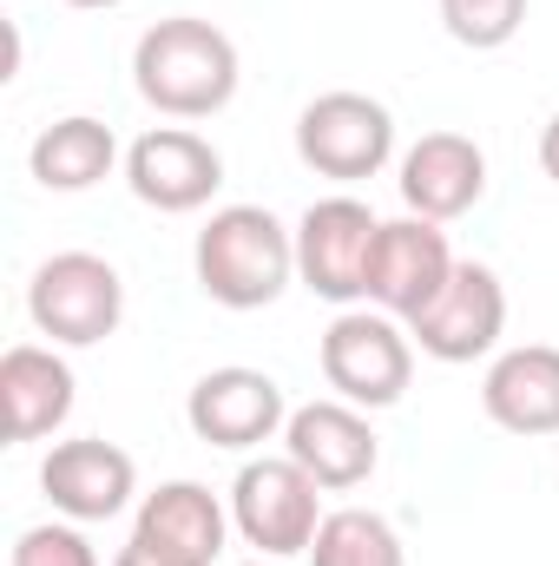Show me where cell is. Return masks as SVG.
Segmentation results:
<instances>
[{
	"instance_id": "obj_12",
	"label": "cell",
	"mask_w": 559,
	"mask_h": 566,
	"mask_svg": "<svg viewBox=\"0 0 559 566\" xmlns=\"http://www.w3.org/2000/svg\"><path fill=\"white\" fill-rule=\"evenodd\" d=\"M184 422L211 448H257V441H271L289 422V409H283V389L264 369H211L191 389Z\"/></svg>"
},
{
	"instance_id": "obj_24",
	"label": "cell",
	"mask_w": 559,
	"mask_h": 566,
	"mask_svg": "<svg viewBox=\"0 0 559 566\" xmlns=\"http://www.w3.org/2000/svg\"><path fill=\"white\" fill-rule=\"evenodd\" d=\"M73 7H119V0H73Z\"/></svg>"
},
{
	"instance_id": "obj_1",
	"label": "cell",
	"mask_w": 559,
	"mask_h": 566,
	"mask_svg": "<svg viewBox=\"0 0 559 566\" xmlns=\"http://www.w3.org/2000/svg\"><path fill=\"white\" fill-rule=\"evenodd\" d=\"M133 80H139L145 106L171 113V119H204L218 106H231L238 93V46L211 27V20H158L145 27L139 53H133Z\"/></svg>"
},
{
	"instance_id": "obj_18",
	"label": "cell",
	"mask_w": 559,
	"mask_h": 566,
	"mask_svg": "<svg viewBox=\"0 0 559 566\" xmlns=\"http://www.w3.org/2000/svg\"><path fill=\"white\" fill-rule=\"evenodd\" d=\"M113 158H119L113 126L73 113V119L46 126V133L33 139V178H40L46 191H86V185H99V178L113 171Z\"/></svg>"
},
{
	"instance_id": "obj_3",
	"label": "cell",
	"mask_w": 559,
	"mask_h": 566,
	"mask_svg": "<svg viewBox=\"0 0 559 566\" xmlns=\"http://www.w3.org/2000/svg\"><path fill=\"white\" fill-rule=\"evenodd\" d=\"M27 316H33L40 336L73 343V349L106 343L119 329V316H126V283L93 251H60L27 283Z\"/></svg>"
},
{
	"instance_id": "obj_2",
	"label": "cell",
	"mask_w": 559,
	"mask_h": 566,
	"mask_svg": "<svg viewBox=\"0 0 559 566\" xmlns=\"http://www.w3.org/2000/svg\"><path fill=\"white\" fill-rule=\"evenodd\" d=\"M296 277V231H283L264 205H224L198 231V283L224 310H264Z\"/></svg>"
},
{
	"instance_id": "obj_7",
	"label": "cell",
	"mask_w": 559,
	"mask_h": 566,
	"mask_svg": "<svg viewBox=\"0 0 559 566\" xmlns=\"http://www.w3.org/2000/svg\"><path fill=\"white\" fill-rule=\"evenodd\" d=\"M382 218L362 198H323L296 224V277L329 303L369 296V258H376Z\"/></svg>"
},
{
	"instance_id": "obj_22",
	"label": "cell",
	"mask_w": 559,
	"mask_h": 566,
	"mask_svg": "<svg viewBox=\"0 0 559 566\" xmlns=\"http://www.w3.org/2000/svg\"><path fill=\"white\" fill-rule=\"evenodd\" d=\"M540 165H547V178L559 185V113L547 119V133H540Z\"/></svg>"
},
{
	"instance_id": "obj_21",
	"label": "cell",
	"mask_w": 559,
	"mask_h": 566,
	"mask_svg": "<svg viewBox=\"0 0 559 566\" xmlns=\"http://www.w3.org/2000/svg\"><path fill=\"white\" fill-rule=\"evenodd\" d=\"M13 566H99V554L80 527H27L13 541Z\"/></svg>"
},
{
	"instance_id": "obj_14",
	"label": "cell",
	"mask_w": 559,
	"mask_h": 566,
	"mask_svg": "<svg viewBox=\"0 0 559 566\" xmlns=\"http://www.w3.org/2000/svg\"><path fill=\"white\" fill-rule=\"evenodd\" d=\"M481 191H487V158H481L474 139H461V133H421L402 151V198H409L415 218L447 224V218L474 211Z\"/></svg>"
},
{
	"instance_id": "obj_5",
	"label": "cell",
	"mask_w": 559,
	"mask_h": 566,
	"mask_svg": "<svg viewBox=\"0 0 559 566\" xmlns=\"http://www.w3.org/2000/svg\"><path fill=\"white\" fill-rule=\"evenodd\" d=\"M389 151H395V119L369 93H323L296 119V158L323 178H342V185L376 178Z\"/></svg>"
},
{
	"instance_id": "obj_13",
	"label": "cell",
	"mask_w": 559,
	"mask_h": 566,
	"mask_svg": "<svg viewBox=\"0 0 559 566\" xmlns=\"http://www.w3.org/2000/svg\"><path fill=\"white\" fill-rule=\"evenodd\" d=\"M40 488L66 521H113L133 501V454L86 434V441H60L40 461Z\"/></svg>"
},
{
	"instance_id": "obj_15",
	"label": "cell",
	"mask_w": 559,
	"mask_h": 566,
	"mask_svg": "<svg viewBox=\"0 0 559 566\" xmlns=\"http://www.w3.org/2000/svg\"><path fill=\"white\" fill-rule=\"evenodd\" d=\"M133 541H145L171 566H211L224 554V507L198 481H165L158 494H145Z\"/></svg>"
},
{
	"instance_id": "obj_20",
	"label": "cell",
	"mask_w": 559,
	"mask_h": 566,
	"mask_svg": "<svg viewBox=\"0 0 559 566\" xmlns=\"http://www.w3.org/2000/svg\"><path fill=\"white\" fill-rule=\"evenodd\" d=\"M441 20L461 46H507L527 20V0H441Z\"/></svg>"
},
{
	"instance_id": "obj_17",
	"label": "cell",
	"mask_w": 559,
	"mask_h": 566,
	"mask_svg": "<svg viewBox=\"0 0 559 566\" xmlns=\"http://www.w3.org/2000/svg\"><path fill=\"white\" fill-rule=\"evenodd\" d=\"M0 402H7V441H40L73 416V369L40 343H13L0 356Z\"/></svg>"
},
{
	"instance_id": "obj_9",
	"label": "cell",
	"mask_w": 559,
	"mask_h": 566,
	"mask_svg": "<svg viewBox=\"0 0 559 566\" xmlns=\"http://www.w3.org/2000/svg\"><path fill=\"white\" fill-rule=\"evenodd\" d=\"M500 323H507V290L487 264H454L447 290L421 310L415 323V343L434 356V363H474L500 343Z\"/></svg>"
},
{
	"instance_id": "obj_8",
	"label": "cell",
	"mask_w": 559,
	"mask_h": 566,
	"mask_svg": "<svg viewBox=\"0 0 559 566\" xmlns=\"http://www.w3.org/2000/svg\"><path fill=\"white\" fill-rule=\"evenodd\" d=\"M454 277V251L447 231L434 218H395L376 231V258H369V303H382L389 316L415 323L421 310L447 290Z\"/></svg>"
},
{
	"instance_id": "obj_25",
	"label": "cell",
	"mask_w": 559,
	"mask_h": 566,
	"mask_svg": "<svg viewBox=\"0 0 559 566\" xmlns=\"http://www.w3.org/2000/svg\"><path fill=\"white\" fill-rule=\"evenodd\" d=\"M251 566H277V560H251Z\"/></svg>"
},
{
	"instance_id": "obj_16",
	"label": "cell",
	"mask_w": 559,
	"mask_h": 566,
	"mask_svg": "<svg viewBox=\"0 0 559 566\" xmlns=\"http://www.w3.org/2000/svg\"><path fill=\"white\" fill-rule=\"evenodd\" d=\"M481 402L507 434H559V349L553 343L507 349L487 369Z\"/></svg>"
},
{
	"instance_id": "obj_4",
	"label": "cell",
	"mask_w": 559,
	"mask_h": 566,
	"mask_svg": "<svg viewBox=\"0 0 559 566\" xmlns=\"http://www.w3.org/2000/svg\"><path fill=\"white\" fill-rule=\"evenodd\" d=\"M323 376L342 402L356 409H389L409 396V376H415V349L409 336L395 329L389 310H342L329 329H323Z\"/></svg>"
},
{
	"instance_id": "obj_19",
	"label": "cell",
	"mask_w": 559,
	"mask_h": 566,
	"mask_svg": "<svg viewBox=\"0 0 559 566\" xmlns=\"http://www.w3.org/2000/svg\"><path fill=\"white\" fill-rule=\"evenodd\" d=\"M309 566H402V541L382 514L336 507V514H323V527L309 541Z\"/></svg>"
},
{
	"instance_id": "obj_6",
	"label": "cell",
	"mask_w": 559,
	"mask_h": 566,
	"mask_svg": "<svg viewBox=\"0 0 559 566\" xmlns=\"http://www.w3.org/2000/svg\"><path fill=\"white\" fill-rule=\"evenodd\" d=\"M231 521L238 534L264 554V560H289V554H309L316 527H323V507H316V481L283 454V461H251L231 488Z\"/></svg>"
},
{
	"instance_id": "obj_10",
	"label": "cell",
	"mask_w": 559,
	"mask_h": 566,
	"mask_svg": "<svg viewBox=\"0 0 559 566\" xmlns=\"http://www.w3.org/2000/svg\"><path fill=\"white\" fill-rule=\"evenodd\" d=\"M126 178L151 211H198L224 185V158L211 139H198L184 126H158L126 151Z\"/></svg>"
},
{
	"instance_id": "obj_23",
	"label": "cell",
	"mask_w": 559,
	"mask_h": 566,
	"mask_svg": "<svg viewBox=\"0 0 559 566\" xmlns=\"http://www.w3.org/2000/svg\"><path fill=\"white\" fill-rule=\"evenodd\" d=\"M113 566H171V560H165V554H151L145 541H126V547H119V560H113Z\"/></svg>"
},
{
	"instance_id": "obj_11",
	"label": "cell",
	"mask_w": 559,
	"mask_h": 566,
	"mask_svg": "<svg viewBox=\"0 0 559 566\" xmlns=\"http://www.w3.org/2000/svg\"><path fill=\"white\" fill-rule=\"evenodd\" d=\"M289 461L316 481V488H362L376 474V428L356 416V402H303L283 422Z\"/></svg>"
}]
</instances>
